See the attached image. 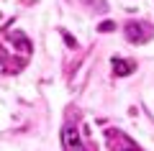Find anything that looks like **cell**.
<instances>
[{
    "label": "cell",
    "instance_id": "obj_1",
    "mask_svg": "<svg viewBox=\"0 0 154 151\" xmlns=\"http://www.w3.org/2000/svg\"><path fill=\"white\" fill-rule=\"evenodd\" d=\"M105 141H108V149L110 151H139L136 143L128 138L123 131H105Z\"/></svg>",
    "mask_w": 154,
    "mask_h": 151
},
{
    "label": "cell",
    "instance_id": "obj_2",
    "mask_svg": "<svg viewBox=\"0 0 154 151\" xmlns=\"http://www.w3.org/2000/svg\"><path fill=\"white\" fill-rule=\"evenodd\" d=\"M62 146H64V151H85L75 125H64L62 128Z\"/></svg>",
    "mask_w": 154,
    "mask_h": 151
},
{
    "label": "cell",
    "instance_id": "obj_3",
    "mask_svg": "<svg viewBox=\"0 0 154 151\" xmlns=\"http://www.w3.org/2000/svg\"><path fill=\"white\" fill-rule=\"evenodd\" d=\"M149 36H152V28L144 23H128L126 26V38L131 44H146Z\"/></svg>",
    "mask_w": 154,
    "mask_h": 151
},
{
    "label": "cell",
    "instance_id": "obj_4",
    "mask_svg": "<svg viewBox=\"0 0 154 151\" xmlns=\"http://www.w3.org/2000/svg\"><path fill=\"white\" fill-rule=\"evenodd\" d=\"M134 69H136L134 62H128V59H113V72H116V77H126V74H131Z\"/></svg>",
    "mask_w": 154,
    "mask_h": 151
},
{
    "label": "cell",
    "instance_id": "obj_5",
    "mask_svg": "<svg viewBox=\"0 0 154 151\" xmlns=\"http://www.w3.org/2000/svg\"><path fill=\"white\" fill-rule=\"evenodd\" d=\"M62 36H64V41H67V46H69V49H75V46H77V41H75V38H72V36H69L67 31L62 33Z\"/></svg>",
    "mask_w": 154,
    "mask_h": 151
},
{
    "label": "cell",
    "instance_id": "obj_6",
    "mask_svg": "<svg viewBox=\"0 0 154 151\" xmlns=\"http://www.w3.org/2000/svg\"><path fill=\"white\" fill-rule=\"evenodd\" d=\"M113 28H116V26H113V21H105V23H100V31H103V33H105V31H113Z\"/></svg>",
    "mask_w": 154,
    "mask_h": 151
}]
</instances>
